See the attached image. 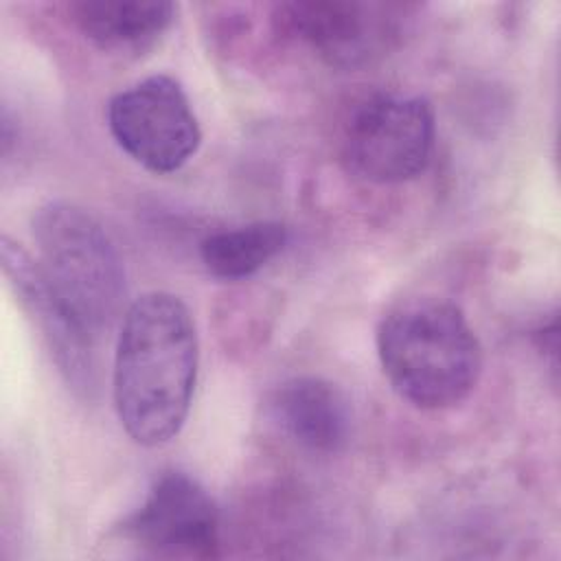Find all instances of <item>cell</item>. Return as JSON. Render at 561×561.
Returning a JSON list of instances; mask_svg holds the SVG:
<instances>
[{
	"instance_id": "obj_1",
	"label": "cell",
	"mask_w": 561,
	"mask_h": 561,
	"mask_svg": "<svg viewBox=\"0 0 561 561\" xmlns=\"http://www.w3.org/2000/svg\"><path fill=\"white\" fill-rule=\"evenodd\" d=\"M197 357V329L178 296L147 291L127 307L114 355V405L131 440L160 447L180 434Z\"/></svg>"
},
{
	"instance_id": "obj_2",
	"label": "cell",
	"mask_w": 561,
	"mask_h": 561,
	"mask_svg": "<svg viewBox=\"0 0 561 561\" xmlns=\"http://www.w3.org/2000/svg\"><path fill=\"white\" fill-rule=\"evenodd\" d=\"M377 353L392 390L421 410L465 401L482 373V346L460 307L412 300L377 329Z\"/></svg>"
},
{
	"instance_id": "obj_3",
	"label": "cell",
	"mask_w": 561,
	"mask_h": 561,
	"mask_svg": "<svg viewBox=\"0 0 561 561\" xmlns=\"http://www.w3.org/2000/svg\"><path fill=\"white\" fill-rule=\"evenodd\" d=\"M37 267L70 322L88 337L112 327L125 298L123 259L83 208L50 202L33 217Z\"/></svg>"
},
{
	"instance_id": "obj_4",
	"label": "cell",
	"mask_w": 561,
	"mask_h": 561,
	"mask_svg": "<svg viewBox=\"0 0 561 561\" xmlns=\"http://www.w3.org/2000/svg\"><path fill=\"white\" fill-rule=\"evenodd\" d=\"M434 110L416 94H379L351 114L344 160L366 182L399 184L421 175L432 158Z\"/></svg>"
},
{
	"instance_id": "obj_5",
	"label": "cell",
	"mask_w": 561,
	"mask_h": 561,
	"mask_svg": "<svg viewBox=\"0 0 561 561\" xmlns=\"http://www.w3.org/2000/svg\"><path fill=\"white\" fill-rule=\"evenodd\" d=\"M410 4L294 0L274 7L276 28L335 68H362L397 46Z\"/></svg>"
},
{
	"instance_id": "obj_6",
	"label": "cell",
	"mask_w": 561,
	"mask_h": 561,
	"mask_svg": "<svg viewBox=\"0 0 561 561\" xmlns=\"http://www.w3.org/2000/svg\"><path fill=\"white\" fill-rule=\"evenodd\" d=\"M107 125L118 147L153 173L182 169L202 142L191 101L169 75H151L114 94Z\"/></svg>"
},
{
	"instance_id": "obj_7",
	"label": "cell",
	"mask_w": 561,
	"mask_h": 561,
	"mask_svg": "<svg viewBox=\"0 0 561 561\" xmlns=\"http://www.w3.org/2000/svg\"><path fill=\"white\" fill-rule=\"evenodd\" d=\"M123 530L134 543L160 557L210 559L219 548V511L195 478L167 471Z\"/></svg>"
},
{
	"instance_id": "obj_8",
	"label": "cell",
	"mask_w": 561,
	"mask_h": 561,
	"mask_svg": "<svg viewBox=\"0 0 561 561\" xmlns=\"http://www.w3.org/2000/svg\"><path fill=\"white\" fill-rule=\"evenodd\" d=\"M270 412L276 427L309 454H337L351 438L353 414L348 399L322 377L287 379L274 390Z\"/></svg>"
},
{
	"instance_id": "obj_9",
	"label": "cell",
	"mask_w": 561,
	"mask_h": 561,
	"mask_svg": "<svg viewBox=\"0 0 561 561\" xmlns=\"http://www.w3.org/2000/svg\"><path fill=\"white\" fill-rule=\"evenodd\" d=\"M2 267L13 285L15 294L24 302V307L35 316L39 322L44 335L50 342V348L61 366V370L72 381H85L90 379V346L92 340H88L64 313L55 296L50 294L37 261L24 252L20 245L2 239Z\"/></svg>"
},
{
	"instance_id": "obj_10",
	"label": "cell",
	"mask_w": 561,
	"mask_h": 561,
	"mask_svg": "<svg viewBox=\"0 0 561 561\" xmlns=\"http://www.w3.org/2000/svg\"><path fill=\"white\" fill-rule=\"evenodd\" d=\"M77 28L114 53L151 46L171 24L175 7L164 0H79L68 4Z\"/></svg>"
},
{
	"instance_id": "obj_11",
	"label": "cell",
	"mask_w": 561,
	"mask_h": 561,
	"mask_svg": "<svg viewBox=\"0 0 561 561\" xmlns=\"http://www.w3.org/2000/svg\"><path fill=\"white\" fill-rule=\"evenodd\" d=\"M287 243V228L278 221H254L248 226L208 234L202 245L204 267L224 280H241L256 274Z\"/></svg>"
}]
</instances>
